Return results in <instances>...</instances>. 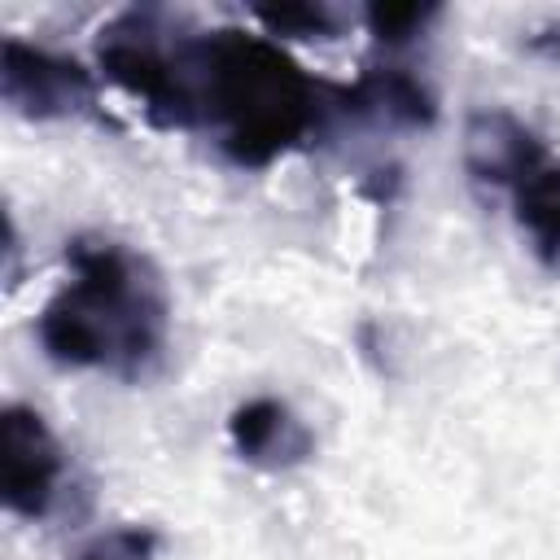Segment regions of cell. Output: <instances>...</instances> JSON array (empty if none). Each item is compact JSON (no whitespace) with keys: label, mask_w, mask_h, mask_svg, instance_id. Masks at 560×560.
I'll return each mask as SVG.
<instances>
[{"label":"cell","mask_w":560,"mask_h":560,"mask_svg":"<svg viewBox=\"0 0 560 560\" xmlns=\"http://www.w3.org/2000/svg\"><path fill=\"white\" fill-rule=\"evenodd\" d=\"M529 48L542 52V57H551V61H560V18L547 22V26H538V31L529 35Z\"/></svg>","instance_id":"obj_13"},{"label":"cell","mask_w":560,"mask_h":560,"mask_svg":"<svg viewBox=\"0 0 560 560\" xmlns=\"http://www.w3.org/2000/svg\"><path fill=\"white\" fill-rule=\"evenodd\" d=\"M192 127H210L236 166H267L319 122V83L267 35L206 31L175 39Z\"/></svg>","instance_id":"obj_1"},{"label":"cell","mask_w":560,"mask_h":560,"mask_svg":"<svg viewBox=\"0 0 560 560\" xmlns=\"http://www.w3.org/2000/svg\"><path fill=\"white\" fill-rule=\"evenodd\" d=\"M228 438H232V451L245 464L262 468V472L298 468L315 451L311 429L280 398H249V402H241L232 411V420H228Z\"/></svg>","instance_id":"obj_7"},{"label":"cell","mask_w":560,"mask_h":560,"mask_svg":"<svg viewBox=\"0 0 560 560\" xmlns=\"http://www.w3.org/2000/svg\"><path fill=\"white\" fill-rule=\"evenodd\" d=\"M158 18L153 13H122L118 22H109L101 31V44H96V61L105 70V79L114 88H122L131 101L144 105L149 122L158 127H192V109H188V96H184V83H179V70H175V48H162L153 35Z\"/></svg>","instance_id":"obj_3"},{"label":"cell","mask_w":560,"mask_h":560,"mask_svg":"<svg viewBox=\"0 0 560 560\" xmlns=\"http://www.w3.org/2000/svg\"><path fill=\"white\" fill-rule=\"evenodd\" d=\"M542 140L512 118L508 109H477L464 127V166L481 184H508L516 188L534 166H542Z\"/></svg>","instance_id":"obj_6"},{"label":"cell","mask_w":560,"mask_h":560,"mask_svg":"<svg viewBox=\"0 0 560 560\" xmlns=\"http://www.w3.org/2000/svg\"><path fill=\"white\" fill-rule=\"evenodd\" d=\"M158 529L149 525H118L109 534H96L74 560H158Z\"/></svg>","instance_id":"obj_11"},{"label":"cell","mask_w":560,"mask_h":560,"mask_svg":"<svg viewBox=\"0 0 560 560\" xmlns=\"http://www.w3.org/2000/svg\"><path fill=\"white\" fill-rule=\"evenodd\" d=\"M346 101L359 114H376V118H389L402 127H429L438 114L429 88L420 79H411L407 70H372L346 92Z\"/></svg>","instance_id":"obj_8"},{"label":"cell","mask_w":560,"mask_h":560,"mask_svg":"<svg viewBox=\"0 0 560 560\" xmlns=\"http://www.w3.org/2000/svg\"><path fill=\"white\" fill-rule=\"evenodd\" d=\"M363 18L381 44H407L438 18V4H372Z\"/></svg>","instance_id":"obj_12"},{"label":"cell","mask_w":560,"mask_h":560,"mask_svg":"<svg viewBox=\"0 0 560 560\" xmlns=\"http://www.w3.org/2000/svg\"><path fill=\"white\" fill-rule=\"evenodd\" d=\"M254 18L267 26V35H293V39H332L341 31L337 9L328 4H258Z\"/></svg>","instance_id":"obj_10"},{"label":"cell","mask_w":560,"mask_h":560,"mask_svg":"<svg viewBox=\"0 0 560 560\" xmlns=\"http://www.w3.org/2000/svg\"><path fill=\"white\" fill-rule=\"evenodd\" d=\"M70 284L39 311V346L61 368H105L144 376L166 346V293L144 258L118 241L79 236L70 245Z\"/></svg>","instance_id":"obj_2"},{"label":"cell","mask_w":560,"mask_h":560,"mask_svg":"<svg viewBox=\"0 0 560 560\" xmlns=\"http://www.w3.org/2000/svg\"><path fill=\"white\" fill-rule=\"evenodd\" d=\"M61 486V446L44 416L31 407H4L0 416V490L4 508L39 521Z\"/></svg>","instance_id":"obj_5"},{"label":"cell","mask_w":560,"mask_h":560,"mask_svg":"<svg viewBox=\"0 0 560 560\" xmlns=\"http://www.w3.org/2000/svg\"><path fill=\"white\" fill-rule=\"evenodd\" d=\"M0 96L22 118H74L96 105V79L83 61L31 48L22 39L0 44Z\"/></svg>","instance_id":"obj_4"},{"label":"cell","mask_w":560,"mask_h":560,"mask_svg":"<svg viewBox=\"0 0 560 560\" xmlns=\"http://www.w3.org/2000/svg\"><path fill=\"white\" fill-rule=\"evenodd\" d=\"M512 210L542 262H560V162L534 166L512 188Z\"/></svg>","instance_id":"obj_9"}]
</instances>
